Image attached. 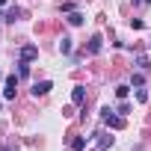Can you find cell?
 Segmentation results:
<instances>
[{
    "label": "cell",
    "mask_w": 151,
    "mask_h": 151,
    "mask_svg": "<svg viewBox=\"0 0 151 151\" xmlns=\"http://www.w3.org/2000/svg\"><path fill=\"white\" fill-rule=\"evenodd\" d=\"M101 116H104V124H107L110 130H122V127H124V119H122V116H113V110H110V107H104V110H101Z\"/></svg>",
    "instance_id": "cell-1"
},
{
    "label": "cell",
    "mask_w": 151,
    "mask_h": 151,
    "mask_svg": "<svg viewBox=\"0 0 151 151\" xmlns=\"http://www.w3.org/2000/svg\"><path fill=\"white\" fill-rule=\"evenodd\" d=\"M18 92V77L12 74V77H6V86H3V101H12Z\"/></svg>",
    "instance_id": "cell-2"
},
{
    "label": "cell",
    "mask_w": 151,
    "mask_h": 151,
    "mask_svg": "<svg viewBox=\"0 0 151 151\" xmlns=\"http://www.w3.org/2000/svg\"><path fill=\"white\" fill-rule=\"evenodd\" d=\"M53 89V83L50 80H42V83H33V98H42V95H47Z\"/></svg>",
    "instance_id": "cell-3"
},
{
    "label": "cell",
    "mask_w": 151,
    "mask_h": 151,
    "mask_svg": "<svg viewBox=\"0 0 151 151\" xmlns=\"http://www.w3.org/2000/svg\"><path fill=\"white\" fill-rule=\"evenodd\" d=\"M71 101L77 104V107H83L86 104V86H74L71 89Z\"/></svg>",
    "instance_id": "cell-4"
},
{
    "label": "cell",
    "mask_w": 151,
    "mask_h": 151,
    "mask_svg": "<svg viewBox=\"0 0 151 151\" xmlns=\"http://www.w3.org/2000/svg\"><path fill=\"white\" fill-rule=\"evenodd\" d=\"M36 56H39V47H36V45H27V47H21V59H24V62H33Z\"/></svg>",
    "instance_id": "cell-5"
},
{
    "label": "cell",
    "mask_w": 151,
    "mask_h": 151,
    "mask_svg": "<svg viewBox=\"0 0 151 151\" xmlns=\"http://www.w3.org/2000/svg\"><path fill=\"white\" fill-rule=\"evenodd\" d=\"M95 145H98V151H107V148L113 145V136H110V133H98V139H95Z\"/></svg>",
    "instance_id": "cell-6"
},
{
    "label": "cell",
    "mask_w": 151,
    "mask_h": 151,
    "mask_svg": "<svg viewBox=\"0 0 151 151\" xmlns=\"http://www.w3.org/2000/svg\"><path fill=\"white\" fill-rule=\"evenodd\" d=\"M101 47H104V39L101 36H92L89 39V53H101Z\"/></svg>",
    "instance_id": "cell-7"
},
{
    "label": "cell",
    "mask_w": 151,
    "mask_h": 151,
    "mask_svg": "<svg viewBox=\"0 0 151 151\" xmlns=\"http://www.w3.org/2000/svg\"><path fill=\"white\" fill-rule=\"evenodd\" d=\"M71 47H74V42H71L68 36H62V39H59V53H71Z\"/></svg>",
    "instance_id": "cell-8"
},
{
    "label": "cell",
    "mask_w": 151,
    "mask_h": 151,
    "mask_svg": "<svg viewBox=\"0 0 151 151\" xmlns=\"http://www.w3.org/2000/svg\"><path fill=\"white\" fill-rule=\"evenodd\" d=\"M65 21H68L71 27H80V24H83V15H80V12H68V18H65Z\"/></svg>",
    "instance_id": "cell-9"
},
{
    "label": "cell",
    "mask_w": 151,
    "mask_h": 151,
    "mask_svg": "<svg viewBox=\"0 0 151 151\" xmlns=\"http://www.w3.org/2000/svg\"><path fill=\"white\" fill-rule=\"evenodd\" d=\"M86 148V136H77V139H71V151H83Z\"/></svg>",
    "instance_id": "cell-10"
},
{
    "label": "cell",
    "mask_w": 151,
    "mask_h": 151,
    "mask_svg": "<svg viewBox=\"0 0 151 151\" xmlns=\"http://www.w3.org/2000/svg\"><path fill=\"white\" fill-rule=\"evenodd\" d=\"M27 74H30V62H18V77H27Z\"/></svg>",
    "instance_id": "cell-11"
},
{
    "label": "cell",
    "mask_w": 151,
    "mask_h": 151,
    "mask_svg": "<svg viewBox=\"0 0 151 151\" xmlns=\"http://www.w3.org/2000/svg\"><path fill=\"white\" fill-rule=\"evenodd\" d=\"M136 65H139L142 71H148V68H151V62H148V56H136Z\"/></svg>",
    "instance_id": "cell-12"
},
{
    "label": "cell",
    "mask_w": 151,
    "mask_h": 151,
    "mask_svg": "<svg viewBox=\"0 0 151 151\" xmlns=\"http://www.w3.org/2000/svg\"><path fill=\"white\" fill-rule=\"evenodd\" d=\"M127 92H130V86H124V83L116 86V95H119V98H127Z\"/></svg>",
    "instance_id": "cell-13"
},
{
    "label": "cell",
    "mask_w": 151,
    "mask_h": 151,
    "mask_svg": "<svg viewBox=\"0 0 151 151\" xmlns=\"http://www.w3.org/2000/svg\"><path fill=\"white\" fill-rule=\"evenodd\" d=\"M15 18H18V9H9V12H6V18H3V21H9V24H12V21H15Z\"/></svg>",
    "instance_id": "cell-14"
},
{
    "label": "cell",
    "mask_w": 151,
    "mask_h": 151,
    "mask_svg": "<svg viewBox=\"0 0 151 151\" xmlns=\"http://www.w3.org/2000/svg\"><path fill=\"white\" fill-rule=\"evenodd\" d=\"M130 83H133V86H142V83H145V77H142V74H133V80H130Z\"/></svg>",
    "instance_id": "cell-15"
},
{
    "label": "cell",
    "mask_w": 151,
    "mask_h": 151,
    "mask_svg": "<svg viewBox=\"0 0 151 151\" xmlns=\"http://www.w3.org/2000/svg\"><path fill=\"white\" fill-rule=\"evenodd\" d=\"M136 101H142V104H145V101H148V92H145V89H139V92H136Z\"/></svg>",
    "instance_id": "cell-16"
},
{
    "label": "cell",
    "mask_w": 151,
    "mask_h": 151,
    "mask_svg": "<svg viewBox=\"0 0 151 151\" xmlns=\"http://www.w3.org/2000/svg\"><path fill=\"white\" fill-rule=\"evenodd\" d=\"M130 113V104H119V116H127Z\"/></svg>",
    "instance_id": "cell-17"
},
{
    "label": "cell",
    "mask_w": 151,
    "mask_h": 151,
    "mask_svg": "<svg viewBox=\"0 0 151 151\" xmlns=\"http://www.w3.org/2000/svg\"><path fill=\"white\" fill-rule=\"evenodd\" d=\"M0 6H6V0H0Z\"/></svg>",
    "instance_id": "cell-18"
},
{
    "label": "cell",
    "mask_w": 151,
    "mask_h": 151,
    "mask_svg": "<svg viewBox=\"0 0 151 151\" xmlns=\"http://www.w3.org/2000/svg\"><path fill=\"white\" fill-rule=\"evenodd\" d=\"M133 3H145V0H133Z\"/></svg>",
    "instance_id": "cell-19"
},
{
    "label": "cell",
    "mask_w": 151,
    "mask_h": 151,
    "mask_svg": "<svg viewBox=\"0 0 151 151\" xmlns=\"http://www.w3.org/2000/svg\"><path fill=\"white\" fill-rule=\"evenodd\" d=\"M145 3H151V0H145Z\"/></svg>",
    "instance_id": "cell-20"
}]
</instances>
